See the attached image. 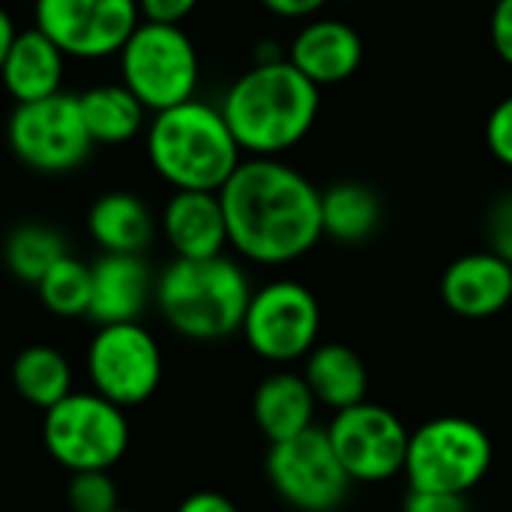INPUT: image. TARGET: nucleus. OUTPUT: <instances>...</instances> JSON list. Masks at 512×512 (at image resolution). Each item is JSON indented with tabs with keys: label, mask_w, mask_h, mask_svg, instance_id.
<instances>
[{
	"label": "nucleus",
	"mask_w": 512,
	"mask_h": 512,
	"mask_svg": "<svg viewBox=\"0 0 512 512\" xmlns=\"http://www.w3.org/2000/svg\"><path fill=\"white\" fill-rule=\"evenodd\" d=\"M318 399L309 390L306 378L297 372H273L267 375L252 396V417L261 435L276 444L288 441L315 426Z\"/></svg>",
	"instance_id": "19"
},
{
	"label": "nucleus",
	"mask_w": 512,
	"mask_h": 512,
	"mask_svg": "<svg viewBox=\"0 0 512 512\" xmlns=\"http://www.w3.org/2000/svg\"><path fill=\"white\" fill-rule=\"evenodd\" d=\"M93 291L87 318L102 324L138 321L147 303L153 300L156 279L141 255H117L102 252V258L90 267Z\"/></svg>",
	"instance_id": "16"
},
{
	"label": "nucleus",
	"mask_w": 512,
	"mask_h": 512,
	"mask_svg": "<svg viewBox=\"0 0 512 512\" xmlns=\"http://www.w3.org/2000/svg\"><path fill=\"white\" fill-rule=\"evenodd\" d=\"M240 333L267 363L306 360L321 336V303L303 282L273 279L252 291Z\"/></svg>",
	"instance_id": "8"
},
{
	"label": "nucleus",
	"mask_w": 512,
	"mask_h": 512,
	"mask_svg": "<svg viewBox=\"0 0 512 512\" xmlns=\"http://www.w3.org/2000/svg\"><path fill=\"white\" fill-rule=\"evenodd\" d=\"M174 512H240V510H237V504H234L228 495L204 489V492H192L189 498H183V501H180V507H177Z\"/></svg>",
	"instance_id": "34"
},
{
	"label": "nucleus",
	"mask_w": 512,
	"mask_h": 512,
	"mask_svg": "<svg viewBox=\"0 0 512 512\" xmlns=\"http://www.w3.org/2000/svg\"><path fill=\"white\" fill-rule=\"evenodd\" d=\"M228 246L261 267L300 261L324 237L321 189L279 156H249L219 189Z\"/></svg>",
	"instance_id": "1"
},
{
	"label": "nucleus",
	"mask_w": 512,
	"mask_h": 512,
	"mask_svg": "<svg viewBox=\"0 0 512 512\" xmlns=\"http://www.w3.org/2000/svg\"><path fill=\"white\" fill-rule=\"evenodd\" d=\"M384 207L378 192L360 180H339L321 192L324 237L342 246H360L378 234Z\"/></svg>",
	"instance_id": "22"
},
{
	"label": "nucleus",
	"mask_w": 512,
	"mask_h": 512,
	"mask_svg": "<svg viewBox=\"0 0 512 512\" xmlns=\"http://www.w3.org/2000/svg\"><path fill=\"white\" fill-rule=\"evenodd\" d=\"M33 21L66 57L102 60L120 54L141 12L138 0H33Z\"/></svg>",
	"instance_id": "12"
},
{
	"label": "nucleus",
	"mask_w": 512,
	"mask_h": 512,
	"mask_svg": "<svg viewBox=\"0 0 512 512\" xmlns=\"http://www.w3.org/2000/svg\"><path fill=\"white\" fill-rule=\"evenodd\" d=\"M42 444L48 456L75 471H111L129 450L126 408L108 402L99 393H69L63 402L45 411Z\"/></svg>",
	"instance_id": "7"
},
{
	"label": "nucleus",
	"mask_w": 512,
	"mask_h": 512,
	"mask_svg": "<svg viewBox=\"0 0 512 512\" xmlns=\"http://www.w3.org/2000/svg\"><path fill=\"white\" fill-rule=\"evenodd\" d=\"M330 0H261V6L279 18H291V21H309L315 18Z\"/></svg>",
	"instance_id": "33"
},
{
	"label": "nucleus",
	"mask_w": 512,
	"mask_h": 512,
	"mask_svg": "<svg viewBox=\"0 0 512 512\" xmlns=\"http://www.w3.org/2000/svg\"><path fill=\"white\" fill-rule=\"evenodd\" d=\"M87 231L102 252L141 255L156 234L150 207L123 189L99 195L87 210Z\"/></svg>",
	"instance_id": "20"
},
{
	"label": "nucleus",
	"mask_w": 512,
	"mask_h": 512,
	"mask_svg": "<svg viewBox=\"0 0 512 512\" xmlns=\"http://www.w3.org/2000/svg\"><path fill=\"white\" fill-rule=\"evenodd\" d=\"M78 108L93 144H126L147 129V108L123 81L84 90L78 96Z\"/></svg>",
	"instance_id": "23"
},
{
	"label": "nucleus",
	"mask_w": 512,
	"mask_h": 512,
	"mask_svg": "<svg viewBox=\"0 0 512 512\" xmlns=\"http://www.w3.org/2000/svg\"><path fill=\"white\" fill-rule=\"evenodd\" d=\"M15 36H18L15 21H12V15L0 6V69H3V60H6V54H9V48H12V42H15Z\"/></svg>",
	"instance_id": "35"
},
{
	"label": "nucleus",
	"mask_w": 512,
	"mask_h": 512,
	"mask_svg": "<svg viewBox=\"0 0 512 512\" xmlns=\"http://www.w3.org/2000/svg\"><path fill=\"white\" fill-rule=\"evenodd\" d=\"M42 306L57 318H87L90 291H93V270L90 264L63 255L36 285Z\"/></svg>",
	"instance_id": "26"
},
{
	"label": "nucleus",
	"mask_w": 512,
	"mask_h": 512,
	"mask_svg": "<svg viewBox=\"0 0 512 512\" xmlns=\"http://www.w3.org/2000/svg\"><path fill=\"white\" fill-rule=\"evenodd\" d=\"M342 3H354V0H342Z\"/></svg>",
	"instance_id": "37"
},
{
	"label": "nucleus",
	"mask_w": 512,
	"mask_h": 512,
	"mask_svg": "<svg viewBox=\"0 0 512 512\" xmlns=\"http://www.w3.org/2000/svg\"><path fill=\"white\" fill-rule=\"evenodd\" d=\"M489 39L498 57L512 66V0H495L489 15Z\"/></svg>",
	"instance_id": "32"
},
{
	"label": "nucleus",
	"mask_w": 512,
	"mask_h": 512,
	"mask_svg": "<svg viewBox=\"0 0 512 512\" xmlns=\"http://www.w3.org/2000/svg\"><path fill=\"white\" fill-rule=\"evenodd\" d=\"M120 81L147 111H165L195 99L201 60L192 36L180 24L141 21L120 48Z\"/></svg>",
	"instance_id": "6"
},
{
	"label": "nucleus",
	"mask_w": 512,
	"mask_h": 512,
	"mask_svg": "<svg viewBox=\"0 0 512 512\" xmlns=\"http://www.w3.org/2000/svg\"><path fill=\"white\" fill-rule=\"evenodd\" d=\"M63 69H66V54L39 27H30V30H18L3 60L0 84L15 99V105L36 102L60 93Z\"/></svg>",
	"instance_id": "18"
},
{
	"label": "nucleus",
	"mask_w": 512,
	"mask_h": 512,
	"mask_svg": "<svg viewBox=\"0 0 512 512\" xmlns=\"http://www.w3.org/2000/svg\"><path fill=\"white\" fill-rule=\"evenodd\" d=\"M150 168L174 189L219 192L243 162V150L219 105L186 99L147 120Z\"/></svg>",
	"instance_id": "3"
},
{
	"label": "nucleus",
	"mask_w": 512,
	"mask_h": 512,
	"mask_svg": "<svg viewBox=\"0 0 512 512\" xmlns=\"http://www.w3.org/2000/svg\"><path fill=\"white\" fill-rule=\"evenodd\" d=\"M486 249L512 261V192H501L492 198L486 219H483Z\"/></svg>",
	"instance_id": "28"
},
{
	"label": "nucleus",
	"mask_w": 512,
	"mask_h": 512,
	"mask_svg": "<svg viewBox=\"0 0 512 512\" xmlns=\"http://www.w3.org/2000/svg\"><path fill=\"white\" fill-rule=\"evenodd\" d=\"M267 480L273 492L297 512H336L354 486L327 438V429L318 426L270 444Z\"/></svg>",
	"instance_id": "11"
},
{
	"label": "nucleus",
	"mask_w": 512,
	"mask_h": 512,
	"mask_svg": "<svg viewBox=\"0 0 512 512\" xmlns=\"http://www.w3.org/2000/svg\"><path fill=\"white\" fill-rule=\"evenodd\" d=\"M252 291L246 270L228 255L174 258L159 273L153 300L177 336L219 342L240 333Z\"/></svg>",
	"instance_id": "4"
},
{
	"label": "nucleus",
	"mask_w": 512,
	"mask_h": 512,
	"mask_svg": "<svg viewBox=\"0 0 512 512\" xmlns=\"http://www.w3.org/2000/svg\"><path fill=\"white\" fill-rule=\"evenodd\" d=\"M12 390L33 408L48 411L72 393V363L54 345H27L9 369Z\"/></svg>",
	"instance_id": "24"
},
{
	"label": "nucleus",
	"mask_w": 512,
	"mask_h": 512,
	"mask_svg": "<svg viewBox=\"0 0 512 512\" xmlns=\"http://www.w3.org/2000/svg\"><path fill=\"white\" fill-rule=\"evenodd\" d=\"M402 512H471V504H468V495L411 489L402 504Z\"/></svg>",
	"instance_id": "30"
},
{
	"label": "nucleus",
	"mask_w": 512,
	"mask_h": 512,
	"mask_svg": "<svg viewBox=\"0 0 512 512\" xmlns=\"http://www.w3.org/2000/svg\"><path fill=\"white\" fill-rule=\"evenodd\" d=\"M63 255H69L66 240L51 225H36V222L18 225L9 231L3 243L6 270L27 285H36Z\"/></svg>",
	"instance_id": "25"
},
{
	"label": "nucleus",
	"mask_w": 512,
	"mask_h": 512,
	"mask_svg": "<svg viewBox=\"0 0 512 512\" xmlns=\"http://www.w3.org/2000/svg\"><path fill=\"white\" fill-rule=\"evenodd\" d=\"M201 0H138L141 21H156V24H183Z\"/></svg>",
	"instance_id": "31"
},
{
	"label": "nucleus",
	"mask_w": 512,
	"mask_h": 512,
	"mask_svg": "<svg viewBox=\"0 0 512 512\" xmlns=\"http://www.w3.org/2000/svg\"><path fill=\"white\" fill-rule=\"evenodd\" d=\"M6 141L15 159L39 174L75 171L93 150L78 96L63 90L36 102L15 105L6 126Z\"/></svg>",
	"instance_id": "9"
},
{
	"label": "nucleus",
	"mask_w": 512,
	"mask_h": 512,
	"mask_svg": "<svg viewBox=\"0 0 512 512\" xmlns=\"http://www.w3.org/2000/svg\"><path fill=\"white\" fill-rule=\"evenodd\" d=\"M495 465L492 435L468 417H435L411 432L405 477L423 492H474Z\"/></svg>",
	"instance_id": "5"
},
{
	"label": "nucleus",
	"mask_w": 512,
	"mask_h": 512,
	"mask_svg": "<svg viewBox=\"0 0 512 512\" xmlns=\"http://www.w3.org/2000/svg\"><path fill=\"white\" fill-rule=\"evenodd\" d=\"M444 306L465 321H486L512 303V261L483 249L456 258L441 276Z\"/></svg>",
	"instance_id": "14"
},
{
	"label": "nucleus",
	"mask_w": 512,
	"mask_h": 512,
	"mask_svg": "<svg viewBox=\"0 0 512 512\" xmlns=\"http://www.w3.org/2000/svg\"><path fill=\"white\" fill-rule=\"evenodd\" d=\"M114 512H135V510H129V507H117Z\"/></svg>",
	"instance_id": "36"
},
{
	"label": "nucleus",
	"mask_w": 512,
	"mask_h": 512,
	"mask_svg": "<svg viewBox=\"0 0 512 512\" xmlns=\"http://www.w3.org/2000/svg\"><path fill=\"white\" fill-rule=\"evenodd\" d=\"M162 234L174 258L225 255L228 222L219 192H174L162 210Z\"/></svg>",
	"instance_id": "17"
},
{
	"label": "nucleus",
	"mask_w": 512,
	"mask_h": 512,
	"mask_svg": "<svg viewBox=\"0 0 512 512\" xmlns=\"http://www.w3.org/2000/svg\"><path fill=\"white\" fill-rule=\"evenodd\" d=\"M327 438L354 483H387L405 474L411 432L384 405L366 399L336 411Z\"/></svg>",
	"instance_id": "13"
},
{
	"label": "nucleus",
	"mask_w": 512,
	"mask_h": 512,
	"mask_svg": "<svg viewBox=\"0 0 512 512\" xmlns=\"http://www.w3.org/2000/svg\"><path fill=\"white\" fill-rule=\"evenodd\" d=\"M219 108L243 156H282L312 132L321 111V87L288 57H279L240 72Z\"/></svg>",
	"instance_id": "2"
},
{
	"label": "nucleus",
	"mask_w": 512,
	"mask_h": 512,
	"mask_svg": "<svg viewBox=\"0 0 512 512\" xmlns=\"http://www.w3.org/2000/svg\"><path fill=\"white\" fill-rule=\"evenodd\" d=\"M288 60L318 87L348 81L363 63V39L342 18H309L288 45Z\"/></svg>",
	"instance_id": "15"
},
{
	"label": "nucleus",
	"mask_w": 512,
	"mask_h": 512,
	"mask_svg": "<svg viewBox=\"0 0 512 512\" xmlns=\"http://www.w3.org/2000/svg\"><path fill=\"white\" fill-rule=\"evenodd\" d=\"M69 512H114L120 507V489L111 471H75L66 483Z\"/></svg>",
	"instance_id": "27"
},
{
	"label": "nucleus",
	"mask_w": 512,
	"mask_h": 512,
	"mask_svg": "<svg viewBox=\"0 0 512 512\" xmlns=\"http://www.w3.org/2000/svg\"><path fill=\"white\" fill-rule=\"evenodd\" d=\"M486 147L501 165L512 168V93L492 108L486 120Z\"/></svg>",
	"instance_id": "29"
},
{
	"label": "nucleus",
	"mask_w": 512,
	"mask_h": 512,
	"mask_svg": "<svg viewBox=\"0 0 512 512\" xmlns=\"http://www.w3.org/2000/svg\"><path fill=\"white\" fill-rule=\"evenodd\" d=\"M93 393L105 396L120 408H135L153 399L162 384L165 360L156 336L138 321L102 324L84 357Z\"/></svg>",
	"instance_id": "10"
},
{
	"label": "nucleus",
	"mask_w": 512,
	"mask_h": 512,
	"mask_svg": "<svg viewBox=\"0 0 512 512\" xmlns=\"http://www.w3.org/2000/svg\"><path fill=\"white\" fill-rule=\"evenodd\" d=\"M303 378L318 405L345 411L369 399V369L363 357L342 342H318L303 366Z\"/></svg>",
	"instance_id": "21"
}]
</instances>
